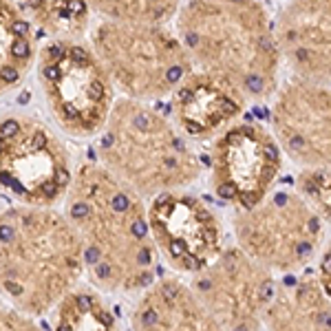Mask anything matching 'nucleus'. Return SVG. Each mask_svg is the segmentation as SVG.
<instances>
[{
  "instance_id": "obj_5",
  "label": "nucleus",
  "mask_w": 331,
  "mask_h": 331,
  "mask_svg": "<svg viewBox=\"0 0 331 331\" xmlns=\"http://www.w3.org/2000/svg\"><path fill=\"white\" fill-rule=\"evenodd\" d=\"M0 77H2L4 82L13 84V82H18V71L13 69V66H2V71H0Z\"/></svg>"
},
{
  "instance_id": "obj_1",
  "label": "nucleus",
  "mask_w": 331,
  "mask_h": 331,
  "mask_svg": "<svg viewBox=\"0 0 331 331\" xmlns=\"http://www.w3.org/2000/svg\"><path fill=\"white\" fill-rule=\"evenodd\" d=\"M278 168V150L263 132L254 128H236L219 144V185L216 192L225 199L238 197L252 207L272 183Z\"/></svg>"
},
{
  "instance_id": "obj_8",
  "label": "nucleus",
  "mask_w": 331,
  "mask_h": 331,
  "mask_svg": "<svg viewBox=\"0 0 331 331\" xmlns=\"http://www.w3.org/2000/svg\"><path fill=\"white\" fill-rule=\"evenodd\" d=\"M71 55H73V62H88V55H86V53H84L79 47H73Z\"/></svg>"
},
{
  "instance_id": "obj_2",
  "label": "nucleus",
  "mask_w": 331,
  "mask_h": 331,
  "mask_svg": "<svg viewBox=\"0 0 331 331\" xmlns=\"http://www.w3.org/2000/svg\"><path fill=\"white\" fill-rule=\"evenodd\" d=\"M166 203L168 205H163L159 199L153 207V228L157 238L166 243L170 256L179 258L185 269H199L219 243L214 219L190 199L170 201V197H166Z\"/></svg>"
},
{
  "instance_id": "obj_4",
  "label": "nucleus",
  "mask_w": 331,
  "mask_h": 331,
  "mask_svg": "<svg viewBox=\"0 0 331 331\" xmlns=\"http://www.w3.org/2000/svg\"><path fill=\"white\" fill-rule=\"evenodd\" d=\"M11 55L13 57H26L29 55V44H26L25 40H16V42L11 44Z\"/></svg>"
},
{
  "instance_id": "obj_9",
  "label": "nucleus",
  "mask_w": 331,
  "mask_h": 331,
  "mask_svg": "<svg viewBox=\"0 0 331 331\" xmlns=\"http://www.w3.org/2000/svg\"><path fill=\"white\" fill-rule=\"evenodd\" d=\"M26 29H29V26H26V22H13V26H11V31L16 35H25Z\"/></svg>"
},
{
  "instance_id": "obj_7",
  "label": "nucleus",
  "mask_w": 331,
  "mask_h": 331,
  "mask_svg": "<svg viewBox=\"0 0 331 331\" xmlns=\"http://www.w3.org/2000/svg\"><path fill=\"white\" fill-rule=\"evenodd\" d=\"M66 11L69 13H82L84 11V2L82 0H69V2H66Z\"/></svg>"
},
{
  "instance_id": "obj_6",
  "label": "nucleus",
  "mask_w": 331,
  "mask_h": 331,
  "mask_svg": "<svg viewBox=\"0 0 331 331\" xmlns=\"http://www.w3.org/2000/svg\"><path fill=\"white\" fill-rule=\"evenodd\" d=\"M60 73H62V69L57 64H49L47 69H44V77H47L49 82H55V79L60 77Z\"/></svg>"
},
{
  "instance_id": "obj_3",
  "label": "nucleus",
  "mask_w": 331,
  "mask_h": 331,
  "mask_svg": "<svg viewBox=\"0 0 331 331\" xmlns=\"http://www.w3.org/2000/svg\"><path fill=\"white\" fill-rule=\"evenodd\" d=\"M18 130H20V124L16 122V119H7V122L0 126V137H4V139H9V137L18 135Z\"/></svg>"
},
{
  "instance_id": "obj_10",
  "label": "nucleus",
  "mask_w": 331,
  "mask_h": 331,
  "mask_svg": "<svg viewBox=\"0 0 331 331\" xmlns=\"http://www.w3.org/2000/svg\"><path fill=\"white\" fill-rule=\"evenodd\" d=\"M51 55L53 57H60L62 55V47H57V44H55V47H51Z\"/></svg>"
},
{
  "instance_id": "obj_11",
  "label": "nucleus",
  "mask_w": 331,
  "mask_h": 331,
  "mask_svg": "<svg viewBox=\"0 0 331 331\" xmlns=\"http://www.w3.org/2000/svg\"><path fill=\"white\" fill-rule=\"evenodd\" d=\"M2 148H4V137H0V153H2Z\"/></svg>"
}]
</instances>
